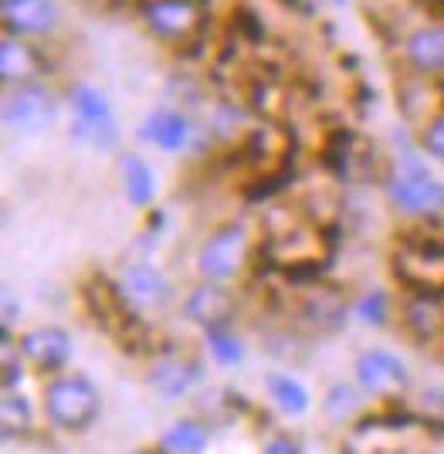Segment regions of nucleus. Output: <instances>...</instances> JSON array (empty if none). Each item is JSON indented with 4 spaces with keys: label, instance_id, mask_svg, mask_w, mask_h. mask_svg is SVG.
Here are the masks:
<instances>
[{
    "label": "nucleus",
    "instance_id": "f257e3e1",
    "mask_svg": "<svg viewBox=\"0 0 444 454\" xmlns=\"http://www.w3.org/2000/svg\"><path fill=\"white\" fill-rule=\"evenodd\" d=\"M65 106L72 113V126L68 133L78 146L102 156H119L126 136H122V122H119L116 102L105 89H98L92 82H75L68 92H65Z\"/></svg>",
    "mask_w": 444,
    "mask_h": 454
},
{
    "label": "nucleus",
    "instance_id": "f03ea898",
    "mask_svg": "<svg viewBox=\"0 0 444 454\" xmlns=\"http://www.w3.org/2000/svg\"><path fill=\"white\" fill-rule=\"evenodd\" d=\"M136 18L156 44L170 51H191L207 35L211 11L204 0H139Z\"/></svg>",
    "mask_w": 444,
    "mask_h": 454
},
{
    "label": "nucleus",
    "instance_id": "7ed1b4c3",
    "mask_svg": "<svg viewBox=\"0 0 444 454\" xmlns=\"http://www.w3.org/2000/svg\"><path fill=\"white\" fill-rule=\"evenodd\" d=\"M386 200L393 207L407 214V217H438L444 210V184L431 173V167L425 163V153L421 146L414 153L401 156L390 173L384 176Z\"/></svg>",
    "mask_w": 444,
    "mask_h": 454
},
{
    "label": "nucleus",
    "instance_id": "20e7f679",
    "mask_svg": "<svg viewBox=\"0 0 444 454\" xmlns=\"http://www.w3.org/2000/svg\"><path fill=\"white\" fill-rule=\"evenodd\" d=\"M65 106V92H58L55 82H27V85H11L0 98V115L4 129L20 139H35L55 129Z\"/></svg>",
    "mask_w": 444,
    "mask_h": 454
},
{
    "label": "nucleus",
    "instance_id": "39448f33",
    "mask_svg": "<svg viewBox=\"0 0 444 454\" xmlns=\"http://www.w3.org/2000/svg\"><path fill=\"white\" fill-rule=\"evenodd\" d=\"M102 407V394L85 373H55L44 387V414L61 431H85L92 427Z\"/></svg>",
    "mask_w": 444,
    "mask_h": 454
},
{
    "label": "nucleus",
    "instance_id": "423d86ee",
    "mask_svg": "<svg viewBox=\"0 0 444 454\" xmlns=\"http://www.w3.org/2000/svg\"><path fill=\"white\" fill-rule=\"evenodd\" d=\"M136 136H139V143L167 153V156H180V153H191L197 143H204V139H207V129L197 122V115H193L191 109H180V106H153L150 113L139 119Z\"/></svg>",
    "mask_w": 444,
    "mask_h": 454
},
{
    "label": "nucleus",
    "instance_id": "0eeeda50",
    "mask_svg": "<svg viewBox=\"0 0 444 454\" xmlns=\"http://www.w3.org/2000/svg\"><path fill=\"white\" fill-rule=\"evenodd\" d=\"M248 251H252L248 224L234 221V224L217 227L197 251V275L204 282L231 285L234 278H241V271L248 265Z\"/></svg>",
    "mask_w": 444,
    "mask_h": 454
},
{
    "label": "nucleus",
    "instance_id": "6e6552de",
    "mask_svg": "<svg viewBox=\"0 0 444 454\" xmlns=\"http://www.w3.org/2000/svg\"><path fill=\"white\" fill-rule=\"evenodd\" d=\"M0 24L4 35H18L51 48L65 35V14L58 0H0Z\"/></svg>",
    "mask_w": 444,
    "mask_h": 454
},
{
    "label": "nucleus",
    "instance_id": "1a4fd4ad",
    "mask_svg": "<svg viewBox=\"0 0 444 454\" xmlns=\"http://www.w3.org/2000/svg\"><path fill=\"white\" fill-rule=\"evenodd\" d=\"M58 61L51 55V44L4 35L0 38V85H27V82H55Z\"/></svg>",
    "mask_w": 444,
    "mask_h": 454
},
{
    "label": "nucleus",
    "instance_id": "9d476101",
    "mask_svg": "<svg viewBox=\"0 0 444 454\" xmlns=\"http://www.w3.org/2000/svg\"><path fill=\"white\" fill-rule=\"evenodd\" d=\"M401 65L417 82H444V24L425 20L401 38Z\"/></svg>",
    "mask_w": 444,
    "mask_h": 454
},
{
    "label": "nucleus",
    "instance_id": "9b49d317",
    "mask_svg": "<svg viewBox=\"0 0 444 454\" xmlns=\"http://www.w3.org/2000/svg\"><path fill=\"white\" fill-rule=\"evenodd\" d=\"M116 292L133 312H160L174 302L170 278L150 262H133L122 268L116 278Z\"/></svg>",
    "mask_w": 444,
    "mask_h": 454
},
{
    "label": "nucleus",
    "instance_id": "f8f14e48",
    "mask_svg": "<svg viewBox=\"0 0 444 454\" xmlns=\"http://www.w3.org/2000/svg\"><path fill=\"white\" fill-rule=\"evenodd\" d=\"M18 349L20 356L31 363L35 370H41V373H61L72 363L75 342H72V336L61 325H38V329L20 333Z\"/></svg>",
    "mask_w": 444,
    "mask_h": 454
},
{
    "label": "nucleus",
    "instance_id": "ddd939ff",
    "mask_svg": "<svg viewBox=\"0 0 444 454\" xmlns=\"http://www.w3.org/2000/svg\"><path fill=\"white\" fill-rule=\"evenodd\" d=\"M407 366L401 356L386 353V349H367L360 360H356V383L360 390L370 397H390V394H401L407 387Z\"/></svg>",
    "mask_w": 444,
    "mask_h": 454
},
{
    "label": "nucleus",
    "instance_id": "4468645a",
    "mask_svg": "<svg viewBox=\"0 0 444 454\" xmlns=\"http://www.w3.org/2000/svg\"><path fill=\"white\" fill-rule=\"evenodd\" d=\"M183 316L200 329L228 325L234 319V295L228 292V285L200 278V285H193L191 295L183 299Z\"/></svg>",
    "mask_w": 444,
    "mask_h": 454
},
{
    "label": "nucleus",
    "instance_id": "2eb2a0df",
    "mask_svg": "<svg viewBox=\"0 0 444 454\" xmlns=\"http://www.w3.org/2000/svg\"><path fill=\"white\" fill-rule=\"evenodd\" d=\"M200 363L187 356V353H163L160 360L153 363V370H150V383H153L156 394H163V397H187L193 387L200 383Z\"/></svg>",
    "mask_w": 444,
    "mask_h": 454
},
{
    "label": "nucleus",
    "instance_id": "dca6fc26",
    "mask_svg": "<svg viewBox=\"0 0 444 454\" xmlns=\"http://www.w3.org/2000/svg\"><path fill=\"white\" fill-rule=\"evenodd\" d=\"M116 176L122 197L133 204V207L146 210L156 200V173L153 167L139 156V153H119L116 156Z\"/></svg>",
    "mask_w": 444,
    "mask_h": 454
},
{
    "label": "nucleus",
    "instance_id": "f3484780",
    "mask_svg": "<svg viewBox=\"0 0 444 454\" xmlns=\"http://www.w3.org/2000/svg\"><path fill=\"white\" fill-rule=\"evenodd\" d=\"M404 319L407 329L417 336V340H438L444 333V295L441 292H425V295H414L404 305Z\"/></svg>",
    "mask_w": 444,
    "mask_h": 454
},
{
    "label": "nucleus",
    "instance_id": "a211bd4d",
    "mask_svg": "<svg viewBox=\"0 0 444 454\" xmlns=\"http://www.w3.org/2000/svg\"><path fill=\"white\" fill-rule=\"evenodd\" d=\"M265 390L275 400V407L289 417H302L309 411V390L302 387V380L289 377V373H271L265 380Z\"/></svg>",
    "mask_w": 444,
    "mask_h": 454
},
{
    "label": "nucleus",
    "instance_id": "6ab92c4d",
    "mask_svg": "<svg viewBox=\"0 0 444 454\" xmlns=\"http://www.w3.org/2000/svg\"><path fill=\"white\" fill-rule=\"evenodd\" d=\"M204 346H207V353L214 356V363H221V366H241L245 363V342L234 333L231 322L204 329Z\"/></svg>",
    "mask_w": 444,
    "mask_h": 454
},
{
    "label": "nucleus",
    "instance_id": "aec40b11",
    "mask_svg": "<svg viewBox=\"0 0 444 454\" xmlns=\"http://www.w3.org/2000/svg\"><path fill=\"white\" fill-rule=\"evenodd\" d=\"M204 448H207V431L197 420H176L160 441L163 454H204Z\"/></svg>",
    "mask_w": 444,
    "mask_h": 454
},
{
    "label": "nucleus",
    "instance_id": "412c9836",
    "mask_svg": "<svg viewBox=\"0 0 444 454\" xmlns=\"http://www.w3.org/2000/svg\"><path fill=\"white\" fill-rule=\"evenodd\" d=\"M417 146H421V153H425L427 160L444 163V102L434 106V109L425 115V122H421V129H417Z\"/></svg>",
    "mask_w": 444,
    "mask_h": 454
},
{
    "label": "nucleus",
    "instance_id": "4be33fe9",
    "mask_svg": "<svg viewBox=\"0 0 444 454\" xmlns=\"http://www.w3.org/2000/svg\"><path fill=\"white\" fill-rule=\"evenodd\" d=\"M0 424H4V434L18 437L24 431H31V400L24 394L7 390L4 394V407H0Z\"/></svg>",
    "mask_w": 444,
    "mask_h": 454
},
{
    "label": "nucleus",
    "instance_id": "5701e85b",
    "mask_svg": "<svg viewBox=\"0 0 444 454\" xmlns=\"http://www.w3.org/2000/svg\"><path fill=\"white\" fill-rule=\"evenodd\" d=\"M360 403H363V390H360V383H356V387H349V383H336L326 397V414L332 417V420H349V417L360 411Z\"/></svg>",
    "mask_w": 444,
    "mask_h": 454
},
{
    "label": "nucleus",
    "instance_id": "b1692460",
    "mask_svg": "<svg viewBox=\"0 0 444 454\" xmlns=\"http://www.w3.org/2000/svg\"><path fill=\"white\" fill-rule=\"evenodd\" d=\"M356 316L367 322V325H386L390 322V299L384 292H370L356 302Z\"/></svg>",
    "mask_w": 444,
    "mask_h": 454
},
{
    "label": "nucleus",
    "instance_id": "393cba45",
    "mask_svg": "<svg viewBox=\"0 0 444 454\" xmlns=\"http://www.w3.org/2000/svg\"><path fill=\"white\" fill-rule=\"evenodd\" d=\"M261 454H302V448H299L292 437H275Z\"/></svg>",
    "mask_w": 444,
    "mask_h": 454
},
{
    "label": "nucleus",
    "instance_id": "a878e982",
    "mask_svg": "<svg viewBox=\"0 0 444 454\" xmlns=\"http://www.w3.org/2000/svg\"><path fill=\"white\" fill-rule=\"evenodd\" d=\"M329 4H336V7H347L349 0H329Z\"/></svg>",
    "mask_w": 444,
    "mask_h": 454
},
{
    "label": "nucleus",
    "instance_id": "bb28decb",
    "mask_svg": "<svg viewBox=\"0 0 444 454\" xmlns=\"http://www.w3.org/2000/svg\"><path fill=\"white\" fill-rule=\"evenodd\" d=\"M133 454H150V451H133Z\"/></svg>",
    "mask_w": 444,
    "mask_h": 454
}]
</instances>
